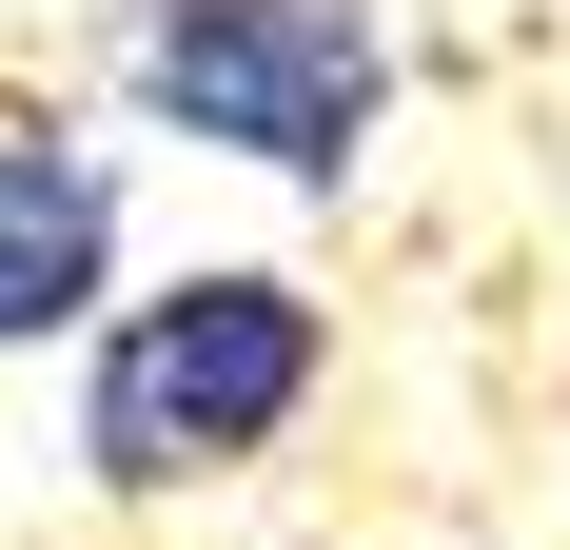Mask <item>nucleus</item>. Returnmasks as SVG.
I'll list each match as a JSON object with an SVG mask.
<instances>
[{
    "label": "nucleus",
    "mask_w": 570,
    "mask_h": 550,
    "mask_svg": "<svg viewBox=\"0 0 570 550\" xmlns=\"http://www.w3.org/2000/svg\"><path fill=\"white\" fill-rule=\"evenodd\" d=\"M138 99L256 177H354L394 118V0H138Z\"/></svg>",
    "instance_id": "nucleus-1"
},
{
    "label": "nucleus",
    "mask_w": 570,
    "mask_h": 550,
    "mask_svg": "<svg viewBox=\"0 0 570 550\" xmlns=\"http://www.w3.org/2000/svg\"><path fill=\"white\" fill-rule=\"evenodd\" d=\"M315 393V295L295 275H177L99 334V393H79V452L118 492H177V472H236V452L295 433Z\"/></svg>",
    "instance_id": "nucleus-2"
},
{
    "label": "nucleus",
    "mask_w": 570,
    "mask_h": 550,
    "mask_svg": "<svg viewBox=\"0 0 570 550\" xmlns=\"http://www.w3.org/2000/svg\"><path fill=\"white\" fill-rule=\"evenodd\" d=\"M99 256H118V177H99V138L0 118V334H59L79 295H99Z\"/></svg>",
    "instance_id": "nucleus-3"
}]
</instances>
